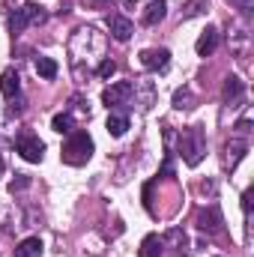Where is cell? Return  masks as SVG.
<instances>
[{"instance_id": "7c38bea8", "label": "cell", "mask_w": 254, "mask_h": 257, "mask_svg": "<svg viewBox=\"0 0 254 257\" xmlns=\"http://www.w3.org/2000/svg\"><path fill=\"white\" fill-rule=\"evenodd\" d=\"M242 81L236 78V75H227L224 78V90H221V96H224V102H230V108H236V102L242 99Z\"/></svg>"}, {"instance_id": "8fae6325", "label": "cell", "mask_w": 254, "mask_h": 257, "mask_svg": "<svg viewBox=\"0 0 254 257\" xmlns=\"http://www.w3.org/2000/svg\"><path fill=\"white\" fill-rule=\"evenodd\" d=\"M165 15H168V3L165 0H150L147 9H144V24L147 27H156L159 21H165Z\"/></svg>"}, {"instance_id": "d4e9b609", "label": "cell", "mask_w": 254, "mask_h": 257, "mask_svg": "<svg viewBox=\"0 0 254 257\" xmlns=\"http://www.w3.org/2000/svg\"><path fill=\"white\" fill-rule=\"evenodd\" d=\"M242 209H245V215L251 212V189H245V194H242Z\"/></svg>"}, {"instance_id": "ac0fdd59", "label": "cell", "mask_w": 254, "mask_h": 257, "mask_svg": "<svg viewBox=\"0 0 254 257\" xmlns=\"http://www.w3.org/2000/svg\"><path fill=\"white\" fill-rule=\"evenodd\" d=\"M227 153H230V156H227V162H230V168H236V162H239V159H242V156L248 153V144H245V141H230V147H227Z\"/></svg>"}, {"instance_id": "5bb4252c", "label": "cell", "mask_w": 254, "mask_h": 257, "mask_svg": "<svg viewBox=\"0 0 254 257\" xmlns=\"http://www.w3.org/2000/svg\"><path fill=\"white\" fill-rule=\"evenodd\" d=\"M162 248H165V242H162V236L159 233H150V236H144V242H141V257H162Z\"/></svg>"}, {"instance_id": "d6986e66", "label": "cell", "mask_w": 254, "mask_h": 257, "mask_svg": "<svg viewBox=\"0 0 254 257\" xmlns=\"http://www.w3.org/2000/svg\"><path fill=\"white\" fill-rule=\"evenodd\" d=\"M162 242H171V245H177V248L183 251V248L189 245V236H186V233H183L180 227H171V230H168V233L162 236Z\"/></svg>"}, {"instance_id": "8992f818", "label": "cell", "mask_w": 254, "mask_h": 257, "mask_svg": "<svg viewBox=\"0 0 254 257\" xmlns=\"http://www.w3.org/2000/svg\"><path fill=\"white\" fill-rule=\"evenodd\" d=\"M132 93H135V84H129V81H117V84H111V87L102 90V102H105L108 108H117V105H126Z\"/></svg>"}, {"instance_id": "6da1fadb", "label": "cell", "mask_w": 254, "mask_h": 257, "mask_svg": "<svg viewBox=\"0 0 254 257\" xmlns=\"http://www.w3.org/2000/svg\"><path fill=\"white\" fill-rule=\"evenodd\" d=\"M93 138H90V132L87 128H75V132H69V138H66L63 150H60V159H63L66 165H72V168H81V165H87L90 159H93Z\"/></svg>"}, {"instance_id": "cb8c5ba5", "label": "cell", "mask_w": 254, "mask_h": 257, "mask_svg": "<svg viewBox=\"0 0 254 257\" xmlns=\"http://www.w3.org/2000/svg\"><path fill=\"white\" fill-rule=\"evenodd\" d=\"M248 132H251V120H239V123H236V135H239V138H245Z\"/></svg>"}, {"instance_id": "ba28073f", "label": "cell", "mask_w": 254, "mask_h": 257, "mask_svg": "<svg viewBox=\"0 0 254 257\" xmlns=\"http://www.w3.org/2000/svg\"><path fill=\"white\" fill-rule=\"evenodd\" d=\"M168 63H171V51L168 48H147V51H141V66L150 69V72L168 69Z\"/></svg>"}, {"instance_id": "4316f807", "label": "cell", "mask_w": 254, "mask_h": 257, "mask_svg": "<svg viewBox=\"0 0 254 257\" xmlns=\"http://www.w3.org/2000/svg\"><path fill=\"white\" fill-rule=\"evenodd\" d=\"M0 171H3V162H0Z\"/></svg>"}, {"instance_id": "7a4b0ae2", "label": "cell", "mask_w": 254, "mask_h": 257, "mask_svg": "<svg viewBox=\"0 0 254 257\" xmlns=\"http://www.w3.org/2000/svg\"><path fill=\"white\" fill-rule=\"evenodd\" d=\"M180 156L189 168H197L206 156V138H203V128L200 126H189L180 138Z\"/></svg>"}, {"instance_id": "e0dca14e", "label": "cell", "mask_w": 254, "mask_h": 257, "mask_svg": "<svg viewBox=\"0 0 254 257\" xmlns=\"http://www.w3.org/2000/svg\"><path fill=\"white\" fill-rule=\"evenodd\" d=\"M51 128H54V132H60V135H69V132H75V117H72V111L54 114V120H51Z\"/></svg>"}, {"instance_id": "44dd1931", "label": "cell", "mask_w": 254, "mask_h": 257, "mask_svg": "<svg viewBox=\"0 0 254 257\" xmlns=\"http://www.w3.org/2000/svg\"><path fill=\"white\" fill-rule=\"evenodd\" d=\"M174 108H177V111L191 108V90H189V87H183V90H177V93H174Z\"/></svg>"}, {"instance_id": "4fadbf2b", "label": "cell", "mask_w": 254, "mask_h": 257, "mask_svg": "<svg viewBox=\"0 0 254 257\" xmlns=\"http://www.w3.org/2000/svg\"><path fill=\"white\" fill-rule=\"evenodd\" d=\"M42 251H45V245L39 236H27L15 245V257H42Z\"/></svg>"}, {"instance_id": "9c48e42d", "label": "cell", "mask_w": 254, "mask_h": 257, "mask_svg": "<svg viewBox=\"0 0 254 257\" xmlns=\"http://www.w3.org/2000/svg\"><path fill=\"white\" fill-rule=\"evenodd\" d=\"M218 39H221V36H218V27H206V30L197 36V42H194V51H197L200 57H209V54L218 48Z\"/></svg>"}, {"instance_id": "3957f363", "label": "cell", "mask_w": 254, "mask_h": 257, "mask_svg": "<svg viewBox=\"0 0 254 257\" xmlns=\"http://www.w3.org/2000/svg\"><path fill=\"white\" fill-rule=\"evenodd\" d=\"M45 18H48V12H45L39 3H24V6H21L15 15H12V24H9V27H12V33L18 36L21 30H27V27H36V24H42Z\"/></svg>"}, {"instance_id": "9a60e30c", "label": "cell", "mask_w": 254, "mask_h": 257, "mask_svg": "<svg viewBox=\"0 0 254 257\" xmlns=\"http://www.w3.org/2000/svg\"><path fill=\"white\" fill-rule=\"evenodd\" d=\"M105 128H108V135H111V138H123V135H126V128H129V117H126V114H108Z\"/></svg>"}, {"instance_id": "ffe728a7", "label": "cell", "mask_w": 254, "mask_h": 257, "mask_svg": "<svg viewBox=\"0 0 254 257\" xmlns=\"http://www.w3.org/2000/svg\"><path fill=\"white\" fill-rule=\"evenodd\" d=\"M203 12H206V0H189L183 9V21H189L194 15H203Z\"/></svg>"}, {"instance_id": "30bf717a", "label": "cell", "mask_w": 254, "mask_h": 257, "mask_svg": "<svg viewBox=\"0 0 254 257\" xmlns=\"http://www.w3.org/2000/svg\"><path fill=\"white\" fill-rule=\"evenodd\" d=\"M18 90H21V78H18V72H15V69L0 72V93H3L6 99H15Z\"/></svg>"}, {"instance_id": "52a82bcc", "label": "cell", "mask_w": 254, "mask_h": 257, "mask_svg": "<svg viewBox=\"0 0 254 257\" xmlns=\"http://www.w3.org/2000/svg\"><path fill=\"white\" fill-rule=\"evenodd\" d=\"M108 30H111V36H114L117 42H129V39H132V33H135V24L129 21L126 15L111 12V15H108Z\"/></svg>"}, {"instance_id": "484cf974", "label": "cell", "mask_w": 254, "mask_h": 257, "mask_svg": "<svg viewBox=\"0 0 254 257\" xmlns=\"http://www.w3.org/2000/svg\"><path fill=\"white\" fill-rule=\"evenodd\" d=\"M227 3H233V6H239V9H251L254 0H227Z\"/></svg>"}, {"instance_id": "5b68a950", "label": "cell", "mask_w": 254, "mask_h": 257, "mask_svg": "<svg viewBox=\"0 0 254 257\" xmlns=\"http://www.w3.org/2000/svg\"><path fill=\"white\" fill-rule=\"evenodd\" d=\"M194 224H197V230H200V233H206V236H215V233H221V224H224V218H221V209H218L215 203H209L206 209H200V212H197Z\"/></svg>"}, {"instance_id": "277c9868", "label": "cell", "mask_w": 254, "mask_h": 257, "mask_svg": "<svg viewBox=\"0 0 254 257\" xmlns=\"http://www.w3.org/2000/svg\"><path fill=\"white\" fill-rule=\"evenodd\" d=\"M15 153L24 159V162H42V156H45V144L39 141V135H33V132H21L18 138H15Z\"/></svg>"}, {"instance_id": "2e32d148", "label": "cell", "mask_w": 254, "mask_h": 257, "mask_svg": "<svg viewBox=\"0 0 254 257\" xmlns=\"http://www.w3.org/2000/svg\"><path fill=\"white\" fill-rule=\"evenodd\" d=\"M36 75L39 78H45V81H51V78H57V72H60V66L57 60H51V57H36Z\"/></svg>"}, {"instance_id": "7402d4cb", "label": "cell", "mask_w": 254, "mask_h": 257, "mask_svg": "<svg viewBox=\"0 0 254 257\" xmlns=\"http://www.w3.org/2000/svg\"><path fill=\"white\" fill-rule=\"evenodd\" d=\"M114 72H117V63L114 60H102L99 63V78H111Z\"/></svg>"}, {"instance_id": "603a6c76", "label": "cell", "mask_w": 254, "mask_h": 257, "mask_svg": "<svg viewBox=\"0 0 254 257\" xmlns=\"http://www.w3.org/2000/svg\"><path fill=\"white\" fill-rule=\"evenodd\" d=\"M27 186H30V177L18 174V180H12V183H9V192L15 194V192H21V189H27Z\"/></svg>"}]
</instances>
